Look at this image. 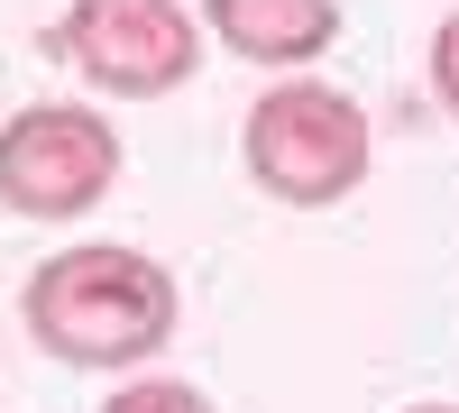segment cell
Returning <instances> with one entry per match:
<instances>
[{"mask_svg": "<svg viewBox=\"0 0 459 413\" xmlns=\"http://www.w3.org/2000/svg\"><path fill=\"white\" fill-rule=\"evenodd\" d=\"M19 322H28V340L47 358L92 367V377H120V367H147L175 340L184 285H175L166 257H147L129 239H83V248H56V257L28 267Z\"/></svg>", "mask_w": 459, "mask_h": 413, "instance_id": "1", "label": "cell"}, {"mask_svg": "<svg viewBox=\"0 0 459 413\" xmlns=\"http://www.w3.org/2000/svg\"><path fill=\"white\" fill-rule=\"evenodd\" d=\"M368 101L350 83H322V73H285V83H266L239 120V166L266 202L285 211H331L350 202L368 184Z\"/></svg>", "mask_w": 459, "mask_h": 413, "instance_id": "2", "label": "cell"}, {"mask_svg": "<svg viewBox=\"0 0 459 413\" xmlns=\"http://www.w3.org/2000/svg\"><path fill=\"white\" fill-rule=\"evenodd\" d=\"M47 47L101 101H166L203 73V19L184 0H65Z\"/></svg>", "mask_w": 459, "mask_h": 413, "instance_id": "3", "label": "cell"}, {"mask_svg": "<svg viewBox=\"0 0 459 413\" xmlns=\"http://www.w3.org/2000/svg\"><path fill=\"white\" fill-rule=\"evenodd\" d=\"M120 166L129 147L92 101H19L0 120V202L19 220H83L92 202H110Z\"/></svg>", "mask_w": 459, "mask_h": 413, "instance_id": "4", "label": "cell"}, {"mask_svg": "<svg viewBox=\"0 0 459 413\" xmlns=\"http://www.w3.org/2000/svg\"><path fill=\"white\" fill-rule=\"evenodd\" d=\"M203 28L266 73H303L340 47V0H203Z\"/></svg>", "mask_w": 459, "mask_h": 413, "instance_id": "5", "label": "cell"}, {"mask_svg": "<svg viewBox=\"0 0 459 413\" xmlns=\"http://www.w3.org/2000/svg\"><path fill=\"white\" fill-rule=\"evenodd\" d=\"M101 413H221V404H212L194 377H129Z\"/></svg>", "mask_w": 459, "mask_h": 413, "instance_id": "6", "label": "cell"}, {"mask_svg": "<svg viewBox=\"0 0 459 413\" xmlns=\"http://www.w3.org/2000/svg\"><path fill=\"white\" fill-rule=\"evenodd\" d=\"M423 65H432V92H441V110L459 120V10L432 28V56H423Z\"/></svg>", "mask_w": 459, "mask_h": 413, "instance_id": "7", "label": "cell"}, {"mask_svg": "<svg viewBox=\"0 0 459 413\" xmlns=\"http://www.w3.org/2000/svg\"><path fill=\"white\" fill-rule=\"evenodd\" d=\"M404 413H459V404H404Z\"/></svg>", "mask_w": 459, "mask_h": 413, "instance_id": "8", "label": "cell"}]
</instances>
